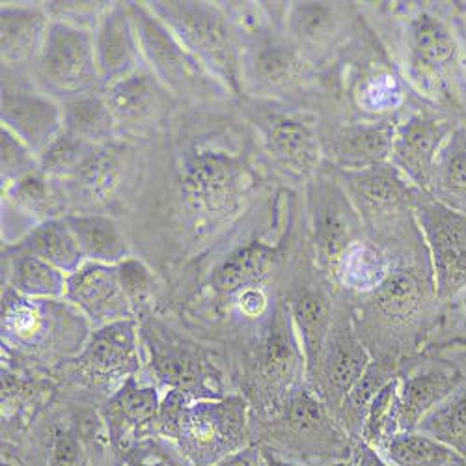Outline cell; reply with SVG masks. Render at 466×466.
Here are the masks:
<instances>
[{"label":"cell","instance_id":"obj_10","mask_svg":"<svg viewBox=\"0 0 466 466\" xmlns=\"http://www.w3.org/2000/svg\"><path fill=\"white\" fill-rule=\"evenodd\" d=\"M32 69L37 90L58 103L103 92L94 34L83 26L53 21Z\"/></svg>","mask_w":466,"mask_h":466},{"label":"cell","instance_id":"obj_38","mask_svg":"<svg viewBox=\"0 0 466 466\" xmlns=\"http://www.w3.org/2000/svg\"><path fill=\"white\" fill-rule=\"evenodd\" d=\"M380 453L392 466H466L450 446L416 430L398 433Z\"/></svg>","mask_w":466,"mask_h":466},{"label":"cell","instance_id":"obj_31","mask_svg":"<svg viewBox=\"0 0 466 466\" xmlns=\"http://www.w3.org/2000/svg\"><path fill=\"white\" fill-rule=\"evenodd\" d=\"M430 197L466 215V118L453 127L439 153Z\"/></svg>","mask_w":466,"mask_h":466},{"label":"cell","instance_id":"obj_32","mask_svg":"<svg viewBox=\"0 0 466 466\" xmlns=\"http://www.w3.org/2000/svg\"><path fill=\"white\" fill-rule=\"evenodd\" d=\"M5 198L8 206L25 217H30L35 224L66 217V188L56 187V179L46 176L40 168L6 187Z\"/></svg>","mask_w":466,"mask_h":466},{"label":"cell","instance_id":"obj_5","mask_svg":"<svg viewBox=\"0 0 466 466\" xmlns=\"http://www.w3.org/2000/svg\"><path fill=\"white\" fill-rule=\"evenodd\" d=\"M247 108L267 159L279 174L304 187L327 167L319 110L258 99H250Z\"/></svg>","mask_w":466,"mask_h":466},{"label":"cell","instance_id":"obj_44","mask_svg":"<svg viewBox=\"0 0 466 466\" xmlns=\"http://www.w3.org/2000/svg\"><path fill=\"white\" fill-rule=\"evenodd\" d=\"M49 466H85V450L67 427H55L49 442Z\"/></svg>","mask_w":466,"mask_h":466},{"label":"cell","instance_id":"obj_30","mask_svg":"<svg viewBox=\"0 0 466 466\" xmlns=\"http://www.w3.org/2000/svg\"><path fill=\"white\" fill-rule=\"evenodd\" d=\"M118 153V149L108 144L97 146L85 165L69 179L62 181L66 183L67 200H76L88 208L106 202L118 188L122 177Z\"/></svg>","mask_w":466,"mask_h":466},{"label":"cell","instance_id":"obj_13","mask_svg":"<svg viewBox=\"0 0 466 466\" xmlns=\"http://www.w3.org/2000/svg\"><path fill=\"white\" fill-rule=\"evenodd\" d=\"M442 306L466 293V215L421 194L412 206Z\"/></svg>","mask_w":466,"mask_h":466},{"label":"cell","instance_id":"obj_16","mask_svg":"<svg viewBox=\"0 0 466 466\" xmlns=\"http://www.w3.org/2000/svg\"><path fill=\"white\" fill-rule=\"evenodd\" d=\"M138 330L151 371L168 388V392H181L197 400L224 398L220 373L197 345L187 343L155 321L142 323Z\"/></svg>","mask_w":466,"mask_h":466},{"label":"cell","instance_id":"obj_1","mask_svg":"<svg viewBox=\"0 0 466 466\" xmlns=\"http://www.w3.org/2000/svg\"><path fill=\"white\" fill-rule=\"evenodd\" d=\"M390 236L392 261L384 279L362 295V321H357L364 343L379 334L384 345L379 357L401 362L414 353L437 325L441 300L430 254H427L414 215L384 224Z\"/></svg>","mask_w":466,"mask_h":466},{"label":"cell","instance_id":"obj_21","mask_svg":"<svg viewBox=\"0 0 466 466\" xmlns=\"http://www.w3.org/2000/svg\"><path fill=\"white\" fill-rule=\"evenodd\" d=\"M76 373L90 386L112 390L140 370V332L135 319L96 329L75 360Z\"/></svg>","mask_w":466,"mask_h":466},{"label":"cell","instance_id":"obj_34","mask_svg":"<svg viewBox=\"0 0 466 466\" xmlns=\"http://www.w3.org/2000/svg\"><path fill=\"white\" fill-rule=\"evenodd\" d=\"M64 218L69 224L86 261L118 265L129 258L127 241L114 218L99 213L66 215Z\"/></svg>","mask_w":466,"mask_h":466},{"label":"cell","instance_id":"obj_12","mask_svg":"<svg viewBox=\"0 0 466 466\" xmlns=\"http://www.w3.org/2000/svg\"><path fill=\"white\" fill-rule=\"evenodd\" d=\"M362 26L355 3H282L284 37L321 73Z\"/></svg>","mask_w":466,"mask_h":466},{"label":"cell","instance_id":"obj_4","mask_svg":"<svg viewBox=\"0 0 466 466\" xmlns=\"http://www.w3.org/2000/svg\"><path fill=\"white\" fill-rule=\"evenodd\" d=\"M241 85L252 99L316 110L327 97L323 73L286 40L280 25L243 46Z\"/></svg>","mask_w":466,"mask_h":466},{"label":"cell","instance_id":"obj_47","mask_svg":"<svg viewBox=\"0 0 466 466\" xmlns=\"http://www.w3.org/2000/svg\"><path fill=\"white\" fill-rule=\"evenodd\" d=\"M213 466H267L265 453L259 446H247L236 453H229L228 457L220 459Z\"/></svg>","mask_w":466,"mask_h":466},{"label":"cell","instance_id":"obj_43","mask_svg":"<svg viewBox=\"0 0 466 466\" xmlns=\"http://www.w3.org/2000/svg\"><path fill=\"white\" fill-rule=\"evenodd\" d=\"M116 267H118L122 288L131 304H144L153 293V277L149 268L137 258H126Z\"/></svg>","mask_w":466,"mask_h":466},{"label":"cell","instance_id":"obj_42","mask_svg":"<svg viewBox=\"0 0 466 466\" xmlns=\"http://www.w3.org/2000/svg\"><path fill=\"white\" fill-rule=\"evenodd\" d=\"M0 137H3L0 140V147H3V187L6 188L37 168V155L6 127H3Z\"/></svg>","mask_w":466,"mask_h":466},{"label":"cell","instance_id":"obj_6","mask_svg":"<svg viewBox=\"0 0 466 466\" xmlns=\"http://www.w3.org/2000/svg\"><path fill=\"white\" fill-rule=\"evenodd\" d=\"M147 6L224 88L241 94L243 44L226 10L208 3H147Z\"/></svg>","mask_w":466,"mask_h":466},{"label":"cell","instance_id":"obj_46","mask_svg":"<svg viewBox=\"0 0 466 466\" xmlns=\"http://www.w3.org/2000/svg\"><path fill=\"white\" fill-rule=\"evenodd\" d=\"M236 304L239 308V312L248 319H263L268 314L270 306H273L268 300L265 288L243 291L241 295L236 297Z\"/></svg>","mask_w":466,"mask_h":466},{"label":"cell","instance_id":"obj_51","mask_svg":"<svg viewBox=\"0 0 466 466\" xmlns=\"http://www.w3.org/2000/svg\"><path fill=\"white\" fill-rule=\"evenodd\" d=\"M464 312H466V295H464ZM457 343H459V345H462V347H466V336H464V338H461Z\"/></svg>","mask_w":466,"mask_h":466},{"label":"cell","instance_id":"obj_15","mask_svg":"<svg viewBox=\"0 0 466 466\" xmlns=\"http://www.w3.org/2000/svg\"><path fill=\"white\" fill-rule=\"evenodd\" d=\"M135 30L138 35L144 64L165 85L170 94L197 96L209 85L224 88L215 76L194 58L170 32V28L155 15L147 5L127 3Z\"/></svg>","mask_w":466,"mask_h":466},{"label":"cell","instance_id":"obj_26","mask_svg":"<svg viewBox=\"0 0 466 466\" xmlns=\"http://www.w3.org/2000/svg\"><path fill=\"white\" fill-rule=\"evenodd\" d=\"M464 379L466 375L450 362H433L405 375L400 373V433L414 431L420 421L448 396H451Z\"/></svg>","mask_w":466,"mask_h":466},{"label":"cell","instance_id":"obj_39","mask_svg":"<svg viewBox=\"0 0 466 466\" xmlns=\"http://www.w3.org/2000/svg\"><path fill=\"white\" fill-rule=\"evenodd\" d=\"M416 431L441 441L466 461V379L420 421Z\"/></svg>","mask_w":466,"mask_h":466},{"label":"cell","instance_id":"obj_22","mask_svg":"<svg viewBox=\"0 0 466 466\" xmlns=\"http://www.w3.org/2000/svg\"><path fill=\"white\" fill-rule=\"evenodd\" d=\"M64 299L79 308L96 329L133 319V304L122 288L116 265L85 261L67 275Z\"/></svg>","mask_w":466,"mask_h":466},{"label":"cell","instance_id":"obj_20","mask_svg":"<svg viewBox=\"0 0 466 466\" xmlns=\"http://www.w3.org/2000/svg\"><path fill=\"white\" fill-rule=\"evenodd\" d=\"M321 147L325 165L336 170H362L390 163L398 122L347 120L321 114Z\"/></svg>","mask_w":466,"mask_h":466},{"label":"cell","instance_id":"obj_36","mask_svg":"<svg viewBox=\"0 0 466 466\" xmlns=\"http://www.w3.org/2000/svg\"><path fill=\"white\" fill-rule=\"evenodd\" d=\"M10 288L28 300H55L66 297L67 275L34 254L15 248L8 258Z\"/></svg>","mask_w":466,"mask_h":466},{"label":"cell","instance_id":"obj_25","mask_svg":"<svg viewBox=\"0 0 466 466\" xmlns=\"http://www.w3.org/2000/svg\"><path fill=\"white\" fill-rule=\"evenodd\" d=\"M289 245L291 233L277 245L254 239L231 250L213 270V291L228 299H236L247 289L265 288L288 259Z\"/></svg>","mask_w":466,"mask_h":466},{"label":"cell","instance_id":"obj_40","mask_svg":"<svg viewBox=\"0 0 466 466\" xmlns=\"http://www.w3.org/2000/svg\"><path fill=\"white\" fill-rule=\"evenodd\" d=\"M398 394L400 377H396L382 388L366 414L360 442H366L377 451H382L384 446L400 433Z\"/></svg>","mask_w":466,"mask_h":466},{"label":"cell","instance_id":"obj_33","mask_svg":"<svg viewBox=\"0 0 466 466\" xmlns=\"http://www.w3.org/2000/svg\"><path fill=\"white\" fill-rule=\"evenodd\" d=\"M400 373H401L400 360L373 357V360L370 362L362 377L353 384L351 390H349L338 412V421L343 425V430L353 441L360 442L364 420L373 400L379 396V392L388 382L400 377Z\"/></svg>","mask_w":466,"mask_h":466},{"label":"cell","instance_id":"obj_29","mask_svg":"<svg viewBox=\"0 0 466 466\" xmlns=\"http://www.w3.org/2000/svg\"><path fill=\"white\" fill-rule=\"evenodd\" d=\"M103 94L116 122L129 126L157 118L165 112L170 99V92L146 64L108 86Z\"/></svg>","mask_w":466,"mask_h":466},{"label":"cell","instance_id":"obj_24","mask_svg":"<svg viewBox=\"0 0 466 466\" xmlns=\"http://www.w3.org/2000/svg\"><path fill=\"white\" fill-rule=\"evenodd\" d=\"M92 34L103 92L144 64L138 35L127 5H108L96 23Z\"/></svg>","mask_w":466,"mask_h":466},{"label":"cell","instance_id":"obj_49","mask_svg":"<svg viewBox=\"0 0 466 466\" xmlns=\"http://www.w3.org/2000/svg\"><path fill=\"white\" fill-rule=\"evenodd\" d=\"M453 17H455L457 32L461 37L462 62H464V73H466V3H453Z\"/></svg>","mask_w":466,"mask_h":466},{"label":"cell","instance_id":"obj_27","mask_svg":"<svg viewBox=\"0 0 466 466\" xmlns=\"http://www.w3.org/2000/svg\"><path fill=\"white\" fill-rule=\"evenodd\" d=\"M161 403L157 388L140 384L137 377L127 379L110 394L103 409L110 442L116 448H127L129 442L142 437L159 421Z\"/></svg>","mask_w":466,"mask_h":466},{"label":"cell","instance_id":"obj_41","mask_svg":"<svg viewBox=\"0 0 466 466\" xmlns=\"http://www.w3.org/2000/svg\"><path fill=\"white\" fill-rule=\"evenodd\" d=\"M96 147L62 129L37 155V168L53 179L66 181L85 165Z\"/></svg>","mask_w":466,"mask_h":466},{"label":"cell","instance_id":"obj_23","mask_svg":"<svg viewBox=\"0 0 466 466\" xmlns=\"http://www.w3.org/2000/svg\"><path fill=\"white\" fill-rule=\"evenodd\" d=\"M3 127L40 155L62 131V105L42 90L3 79Z\"/></svg>","mask_w":466,"mask_h":466},{"label":"cell","instance_id":"obj_2","mask_svg":"<svg viewBox=\"0 0 466 466\" xmlns=\"http://www.w3.org/2000/svg\"><path fill=\"white\" fill-rule=\"evenodd\" d=\"M390 21V56L423 103L466 118V73L453 3H380Z\"/></svg>","mask_w":466,"mask_h":466},{"label":"cell","instance_id":"obj_37","mask_svg":"<svg viewBox=\"0 0 466 466\" xmlns=\"http://www.w3.org/2000/svg\"><path fill=\"white\" fill-rule=\"evenodd\" d=\"M60 105L64 131L92 146L108 144L118 122H116L103 92L67 99Z\"/></svg>","mask_w":466,"mask_h":466},{"label":"cell","instance_id":"obj_18","mask_svg":"<svg viewBox=\"0 0 466 466\" xmlns=\"http://www.w3.org/2000/svg\"><path fill=\"white\" fill-rule=\"evenodd\" d=\"M459 122L461 118L425 103L398 122L390 163L427 197L439 153Z\"/></svg>","mask_w":466,"mask_h":466},{"label":"cell","instance_id":"obj_3","mask_svg":"<svg viewBox=\"0 0 466 466\" xmlns=\"http://www.w3.org/2000/svg\"><path fill=\"white\" fill-rule=\"evenodd\" d=\"M157 425L190 466H213L247 448L250 405L243 396L197 400L170 390L161 403Z\"/></svg>","mask_w":466,"mask_h":466},{"label":"cell","instance_id":"obj_11","mask_svg":"<svg viewBox=\"0 0 466 466\" xmlns=\"http://www.w3.org/2000/svg\"><path fill=\"white\" fill-rule=\"evenodd\" d=\"M252 185L243 159L224 151L188 153L179 168V192L185 208L204 218L236 213Z\"/></svg>","mask_w":466,"mask_h":466},{"label":"cell","instance_id":"obj_14","mask_svg":"<svg viewBox=\"0 0 466 466\" xmlns=\"http://www.w3.org/2000/svg\"><path fill=\"white\" fill-rule=\"evenodd\" d=\"M332 289L334 284L316 265L304 241L299 270L291 279L284 302L304 353L306 382L312 379L318 370L327 336L334 321L336 300Z\"/></svg>","mask_w":466,"mask_h":466},{"label":"cell","instance_id":"obj_8","mask_svg":"<svg viewBox=\"0 0 466 466\" xmlns=\"http://www.w3.org/2000/svg\"><path fill=\"white\" fill-rule=\"evenodd\" d=\"M364 233L362 217L341 183L325 167L304 185V241L329 280L343 254Z\"/></svg>","mask_w":466,"mask_h":466},{"label":"cell","instance_id":"obj_45","mask_svg":"<svg viewBox=\"0 0 466 466\" xmlns=\"http://www.w3.org/2000/svg\"><path fill=\"white\" fill-rule=\"evenodd\" d=\"M124 461L120 466H179L168 455H165L159 448L138 444L131 450H126Z\"/></svg>","mask_w":466,"mask_h":466},{"label":"cell","instance_id":"obj_48","mask_svg":"<svg viewBox=\"0 0 466 466\" xmlns=\"http://www.w3.org/2000/svg\"><path fill=\"white\" fill-rule=\"evenodd\" d=\"M357 451H359V455H357L355 466H392L390 462L384 459V455L380 451L368 446L366 442H359Z\"/></svg>","mask_w":466,"mask_h":466},{"label":"cell","instance_id":"obj_28","mask_svg":"<svg viewBox=\"0 0 466 466\" xmlns=\"http://www.w3.org/2000/svg\"><path fill=\"white\" fill-rule=\"evenodd\" d=\"M46 6L5 5L0 10V47L3 69H21L35 64L51 28Z\"/></svg>","mask_w":466,"mask_h":466},{"label":"cell","instance_id":"obj_7","mask_svg":"<svg viewBox=\"0 0 466 466\" xmlns=\"http://www.w3.org/2000/svg\"><path fill=\"white\" fill-rule=\"evenodd\" d=\"M306 382V360L284 299L263 318L247 362V390L259 414Z\"/></svg>","mask_w":466,"mask_h":466},{"label":"cell","instance_id":"obj_50","mask_svg":"<svg viewBox=\"0 0 466 466\" xmlns=\"http://www.w3.org/2000/svg\"><path fill=\"white\" fill-rule=\"evenodd\" d=\"M263 453H265V464L267 466H309V464H300V462H291V461H286V459H280L279 455H275L270 450L263 448ZM329 466H349L345 461L341 462H332Z\"/></svg>","mask_w":466,"mask_h":466},{"label":"cell","instance_id":"obj_9","mask_svg":"<svg viewBox=\"0 0 466 466\" xmlns=\"http://www.w3.org/2000/svg\"><path fill=\"white\" fill-rule=\"evenodd\" d=\"M261 416L270 442L300 457H341L351 451L353 439L308 382Z\"/></svg>","mask_w":466,"mask_h":466},{"label":"cell","instance_id":"obj_17","mask_svg":"<svg viewBox=\"0 0 466 466\" xmlns=\"http://www.w3.org/2000/svg\"><path fill=\"white\" fill-rule=\"evenodd\" d=\"M371 360L373 355L357 327L353 304H347L345 300L336 302L334 321L318 370L308 380L336 418L345 396L362 377Z\"/></svg>","mask_w":466,"mask_h":466},{"label":"cell","instance_id":"obj_19","mask_svg":"<svg viewBox=\"0 0 466 466\" xmlns=\"http://www.w3.org/2000/svg\"><path fill=\"white\" fill-rule=\"evenodd\" d=\"M329 170L345 188L368 229L410 215L414 202L423 194L392 163L362 170H336L330 167Z\"/></svg>","mask_w":466,"mask_h":466},{"label":"cell","instance_id":"obj_35","mask_svg":"<svg viewBox=\"0 0 466 466\" xmlns=\"http://www.w3.org/2000/svg\"><path fill=\"white\" fill-rule=\"evenodd\" d=\"M15 248L42 258L66 275L75 273L86 261L66 218L35 224Z\"/></svg>","mask_w":466,"mask_h":466}]
</instances>
